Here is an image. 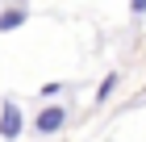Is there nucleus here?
Here are the masks:
<instances>
[{"label": "nucleus", "mask_w": 146, "mask_h": 142, "mask_svg": "<svg viewBox=\"0 0 146 142\" xmlns=\"http://www.w3.org/2000/svg\"><path fill=\"white\" fill-rule=\"evenodd\" d=\"M25 17H29V13H25V0H21V4H9V9L0 13V33L21 29V25H25Z\"/></svg>", "instance_id": "3"}, {"label": "nucleus", "mask_w": 146, "mask_h": 142, "mask_svg": "<svg viewBox=\"0 0 146 142\" xmlns=\"http://www.w3.org/2000/svg\"><path fill=\"white\" fill-rule=\"evenodd\" d=\"M21 130H25V117H21V105L13 96H4L0 100V138H21Z\"/></svg>", "instance_id": "1"}, {"label": "nucleus", "mask_w": 146, "mask_h": 142, "mask_svg": "<svg viewBox=\"0 0 146 142\" xmlns=\"http://www.w3.org/2000/svg\"><path fill=\"white\" fill-rule=\"evenodd\" d=\"M113 88H117V71H109V75L100 79V88H96V100H109V96H113Z\"/></svg>", "instance_id": "4"}, {"label": "nucleus", "mask_w": 146, "mask_h": 142, "mask_svg": "<svg viewBox=\"0 0 146 142\" xmlns=\"http://www.w3.org/2000/svg\"><path fill=\"white\" fill-rule=\"evenodd\" d=\"M129 13L134 17H146V0H129Z\"/></svg>", "instance_id": "6"}, {"label": "nucleus", "mask_w": 146, "mask_h": 142, "mask_svg": "<svg viewBox=\"0 0 146 142\" xmlns=\"http://www.w3.org/2000/svg\"><path fill=\"white\" fill-rule=\"evenodd\" d=\"M58 92H63V84H58V79H54V84H42V88H38V96H42V100H54Z\"/></svg>", "instance_id": "5"}, {"label": "nucleus", "mask_w": 146, "mask_h": 142, "mask_svg": "<svg viewBox=\"0 0 146 142\" xmlns=\"http://www.w3.org/2000/svg\"><path fill=\"white\" fill-rule=\"evenodd\" d=\"M63 121H67V109H63V105H46V109L38 113L34 130H38V134H58V130H63Z\"/></svg>", "instance_id": "2"}]
</instances>
